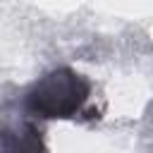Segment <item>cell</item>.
Wrapping results in <instances>:
<instances>
[{"instance_id":"2","label":"cell","mask_w":153,"mask_h":153,"mask_svg":"<svg viewBox=\"0 0 153 153\" xmlns=\"http://www.w3.org/2000/svg\"><path fill=\"white\" fill-rule=\"evenodd\" d=\"M2 153H48V148L33 124H22L2 131Z\"/></svg>"},{"instance_id":"1","label":"cell","mask_w":153,"mask_h":153,"mask_svg":"<svg viewBox=\"0 0 153 153\" xmlns=\"http://www.w3.org/2000/svg\"><path fill=\"white\" fill-rule=\"evenodd\" d=\"M91 93V84L84 74L57 67L43 74L24 93V110L41 120H72L81 112Z\"/></svg>"}]
</instances>
